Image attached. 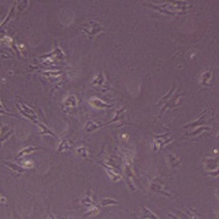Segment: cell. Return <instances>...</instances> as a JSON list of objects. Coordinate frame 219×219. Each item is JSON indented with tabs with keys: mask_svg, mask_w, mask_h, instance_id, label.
I'll use <instances>...</instances> for the list:
<instances>
[{
	"mask_svg": "<svg viewBox=\"0 0 219 219\" xmlns=\"http://www.w3.org/2000/svg\"><path fill=\"white\" fill-rule=\"evenodd\" d=\"M90 103L93 105V107H96V108H99V109H104V108H110L112 105H109V104L104 103L102 102L101 99H98V98H92L90 99Z\"/></svg>",
	"mask_w": 219,
	"mask_h": 219,
	"instance_id": "11",
	"label": "cell"
},
{
	"mask_svg": "<svg viewBox=\"0 0 219 219\" xmlns=\"http://www.w3.org/2000/svg\"><path fill=\"white\" fill-rule=\"evenodd\" d=\"M13 132V130L10 126H5V125L1 124V128H0V146H1V143L5 141Z\"/></svg>",
	"mask_w": 219,
	"mask_h": 219,
	"instance_id": "7",
	"label": "cell"
},
{
	"mask_svg": "<svg viewBox=\"0 0 219 219\" xmlns=\"http://www.w3.org/2000/svg\"><path fill=\"white\" fill-rule=\"evenodd\" d=\"M37 149H40V148H39V147H34V146H29V147H27V148H25V149H22V151L17 154V157L21 158V157L29 154V153H32V152H34V151H37Z\"/></svg>",
	"mask_w": 219,
	"mask_h": 219,
	"instance_id": "15",
	"label": "cell"
},
{
	"mask_svg": "<svg viewBox=\"0 0 219 219\" xmlns=\"http://www.w3.org/2000/svg\"><path fill=\"white\" fill-rule=\"evenodd\" d=\"M5 164L8 165V167L10 168L13 171H15V173H17V174H25L26 173V168H23V167H21V165H18V164H15V163H11V162H5Z\"/></svg>",
	"mask_w": 219,
	"mask_h": 219,
	"instance_id": "8",
	"label": "cell"
},
{
	"mask_svg": "<svg viewBox=\"0 0 219 219\" xmlns=\"http://www.w3.org/2000/svg\"><path fill=\"white\" fill-rule=\"evenodd\" d=\"M101 206H109V205H117V201L113 200V198H104L99 201Z\"/></svg>",
	"mask_w": 219,
	"mask_h": 219,
	"instance_id": "18",
	"label": "cell"
},
{
	"mask_svg": "<svg viewBox=\"0 0 219 219\" xmlns=\"http://www.w3.org/2000/svg\"><path fill=\"white\" fill-rule=\"evenodd\" d=\"M180 158L178 157V155H175V154H170L169 155V163H170V167L173 168H176L179 164H180Z\"/></svg>",
	"mask_w": 219,
	"mask_h": 219,
	"instance_id": "16",
	"label": "cell"
},
{
	"mask_svg": "<svg viewBox=\"0 0 219 219\" xmlns=\"http://www.w3.org/2000/svg\"><path fill=\"white\" fill-rule=\"evenodd\" d=\"M92 85L93 86H97V87H103V86H105V77H104V75L99 74L97 76V78L92 82Z\"/></svg>",
	"mask_w": 219,
	"mask_h": 219,
	"instance_id": "14",
	"label": "cell"
},
{
	"mask_svg": "<svg viewBox=\"0 0 219 219\" xmlns=\"http://www.w3.org/2000/svg\"><path fill=\"white\" fill-rule=\"evenodd\" d=\"M175 90H176V87H175L174 90L170 91L167 96L158 103V105H162V104H163V108H162V110H160V114H163V112H164L167 108H175V107L178 105V102H179V99H180L181 94H175L174 98H171V94H174Z\"/></svg>",
	"mask_w": 219,
	"mask_h": 219,
	"instance_id": "1",
	"label": "cell"
},
{
	"mask_svg": "<svg viewBox=\"0 0 219 219\" xmlns=\"http://www.w3.org/2000/svg\"><path fill=\"white\" fill-rule=\"evenodd\" d=\"M207 110H205L200 117L196 120V121H192V123H189L187 125H185L184 128L185 129H190V128H197V126H201V125H205V123H206V117H207Z\"/></svg>",
	"mask_w": 219,
	"mask_h": 219,
	"instance_id": "6",
	"label": "cell"
},
{
	"mask_svg": "<svg viewBox=\"0 0 219 219\" xmlns=\"http://www.w3.org/2000/svg\"><path fill=\"white\" fill-rule=\"evenodd\" d=\"M72 142L70 141L69 138H64V140H61L60 142V146H59V148H58V153H61L63 151H66V149H70L71 147H72Z\"/></svg>",
	"mask_w": 219,
	"mask_h": 219,
	"instance_id": "9",
	"label": "cell"
},
{
	"mask_svg": "<svg viewBox=\"0 0 219 219\" xmlns=\"http://www.w3.org/2000/svg\"><path fill=\"white\" fill-rule=\"evenodd\" d=\"M81 28L88 34L91 37H94V36H98L99 33L104 32V27L97 22V21H88L87 23H85L83 26H81Z\"/></svg>",
	"mask_w": 219,
	"mask_h": 219,
	"instance_id": "2",
	"label": "cell"
},
{
	"mask_svg": "<svg viewBox=\"0 0 219 219\" xmlns=\"http://www.w3.org/2000/svg\"><path fill=\"white\" fill-rule=\"evenodd\" d=\"M164 186H165V184H164V181L162 180L160 178H157V179H154V180L151 182V190L152 191H154L157 193H160V195H164V196H167L168 198H171L170 193H168V191L164 189Z\"/></svg>",
	"mask_w": 219,
	"mask_h": 219,
	"instance_id": "3",
	"label": "cell"
},
{
	"mask_svg": "<svg viewBox=\"0 0 219 219\" xmlns=\"http://www.w3.org/2000/svg\"><path fill=\"white\" fill-rule=\"evenodd\" d=\"M213 83V70H206L202 75H201V85L211 87Z\"/></svg>",
	"mask_w": 219,
	"mask_h": 219,
	"instance_id": "5",
	"label": "cell"
},
{
	"mask_svg": "<svg viewBox=\"0 0 219 219\" xmlns=\"http://www.w3.org/2000/svg\"><path fill=\"white\" fill-rule=\"evenodd\" d=\"M37 124H38V126L39 128H40V131H39V135H44V133H47V135H49V136H52L53 138H55V140H58V138H59V137H58V136H56V135H55V133H54V132H53V131H50V130L48 129V128H47V126H45V125H44V124H42V123H37Z\"/></svg>",
	"mask_w": 219,
	"mask_h": 219,
	"instance_id": "10",
	"label": "cell"
},
{
	"mask_svg": "<svg viewBox=\"0 0 219 219\" xmlns=\"http://www.w3.org/2000/svg\"><path fill=\"white\" fill-rule=\"evenodd\" d=\"M170 133H165V135H158L155 136V141L153 142V151L154 152H158L159 149H162L165 144H168L169 142L173 141V138L169 136Z\"/></svg>",
	"mask_w": 219,
	"mask_h": 219,
	"instance_id": "4",
	"label": "cell"
},
{
	"mask_svg": "<svg viewBox=\"0 0 219 219\" xmlns=\"http://www.w3.org/2000/svg\"><path fill=\"white\" fill-rule=\"evenodd\" d=\"M142 212H144V214H142V217H143V218H155V219L159 218L157 214H153V213H152L149 209H147L146 207H143V208H142Z\"/></svg>",
	"mask_w": 219,
	"mask_h": 219,
	"instance_id": "17",
	"label": "cell"
},
{
	"mask_svg": "<svg viewBox=\"0 0 219 219\" xmlns=\"http://www.w3.org/2000/svg\"><path fill=\"white\" fill-rule=\"evenodd\" d=\"M76 104H77V99H76V97H75V96H70V97L65 101L64 105H65L66 109H69V108H75Z\"/></svg>",
	"mask_w": 219,
	"mask_h": 219,
	"instance_id": "13",
	"label": "cell"
},
{
	"mask_svg": "<svg viewBox=\"0 0 219 219\" xmlns=\"http://www.w3.org/2000/svg\"><path fill=\"white\" fill-rule=\"evenodd\" d=\"M0 25H1V22H0Z\"/></svg>",
	"mask_w": 219,
	"mask_h": 219,
	"instance_id": "24",
	"label": "cell"
},
{
	"mask_svg": "<svg viewBox=\"0 0 219 219\" xmlns=\"http://www.w3.org/2000/svg\"><path fill=\"white\" fill-rule=\"evenodd\" d=\"M77 154H80V157H82V158L87 157V149L85 147H80L77 149Z\"/></svg>",
	"mask_w": 219,
	"mask_h": 219,
	"instance_id": "21",
	"label": "cell"
},
{
	"mask_svg": "<svg viewBox=\"0 0 219 219\" xmlns=\"http://www.w3.org/2000/svg\"><path fill=\"white\" fill-rule=\"evenodd\" d=\"M101 126H103V125H98V124H92V121H88V123H87V125H86V131H88V132H91V131H93V130L99 129Z\"/></svg>",
	"mask_w": 219,
	"mask_h": 219,
	"instance_id": "19",
	"label": "cell"
},
{
	"mask_svg": "<svg viewBox=\"0 0 219 219\" xmlns=\"http://www.w3.org/2000/svg\"><path fill=\"white\" fill-rule=\"evenodd\" d=\"M0 200H1L3 202H5V198H1V196H0Z\"/></svg>",
	"mask_w": 219,
	"mask_h": 219,
	"instance_id": "23",
	"label": "cell"
},
{
	"mask_svg": "<svg viewBox=\"0 0 219 219\" xmlns=\"http://www.w3.org/2000/svg\"><path fill=\"white\" fill-rule=\"evenodd\" d=\"M0 110H4V108H3V105H1V103H0Z\"/></svg>",
	"mask_w": 219,
	"mask_h": 219,
	"instance_id": "22",
	"label": "cell"
},
{
	"mask_svg": "<svg viewBox=\"0 0 219 219\" xmlns=\"http://www.w3.org/2000/svg\"><path fill=\"white\" fill-rule=\"evenodd\" d=\"M203 131H212L211 128H207V126H201V128H198V129L196 130L195 132H191V133H189L190 136H197L198 133H201V132H203Z\"/></svg>",
	"mask_w": 219,
	"mask_h": 219,
	"instance_id": "20",
	"label": "cell"
},
{
	"mask_svg": "<svg viewBox=\"0 0 219 219\" xmlns=\"http://www.w3.org/2000/svg\"><path fill=\"white\" fill-rule=\"evenodd\" d=\"M81 202L85 205V206H94V197H93V195H92V192L91 191H88L87 192V196L83 198V200H81Z\"/></svg>",
	"mask_w": 219,
	"mask_h": 219,
	"instance_id": "12",
	"label": "cell"
}]
</instances>
